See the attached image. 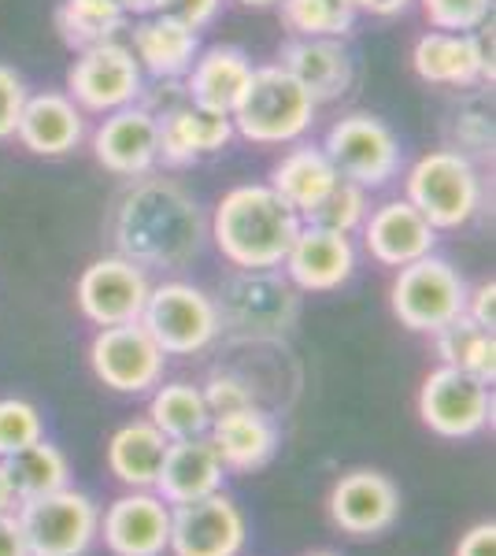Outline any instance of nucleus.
Wrapping results in <instances>:
<instances>
[{
    "label": "nucleus",
    "instance_id": "obj_21",
    "mask_svg": "<svg viewBox=\"0 0 496 556\" xmlns=\"http://www.w3.org/2000/svg\"><path fill=\"white\" fill-rule=\"evenodd\" d=\"M278 67L315 97V104L341 101L356 86V56L345 38H290L278 49Z\"/></svg>",
    "mask_w": 496,
    "mask_h": 556
},
{
    "label": "nucleus",
    "instance_id": "obj_10",
    "mask_svg": "<svg viewBox=\"0 0 496 556\" xmlns=\"http://www.w3.org/2000/svg\"><path fill=\"white\" fill-rule=\"evenodd\" d=\"M63 93L82 108L86 115L119 112V108L141 101V93H145V71L133 60L130 45L115 38L78 52L75 64L67 67V89Z\"/></svg>",
    "mask_w": 496,
    "mask_h": 556
},
{
    "label": "nucleus",
    "instance_id": "obj_3",
    "mask_svg": "<svg viewBox=\"0 0 496 556\" xmlns=\"http://www.w3.org/2000/svg\"><path fill=\"white\" fill-rule=\"evenodd\" d=\"M219 327L249 342H278L301 319V290L285 278L282 267L245 271L230 267L212 293Z\"/></svg>",
    "mask_w": 496,
    "mask_h": 556
},
{
    "label": "nucleus",
    "instance_id": "obj_45",
    "mask_svg": "<svg viewBox=\"0 0 496 556\" xmlns=\"http://www.w3.org/2000/svg\"><path fill=\"white\" fill-rule=\"evenodd\" d=\"M20 505H23V497H20V490H15L12 471H8V464L0 460V513H15Z\"/></svg>",
    "mask_w": 496,
    "mask_h": 556
},
{
    "label": "nucleus",
    "instance_id": "obj_23",
    "mask_svg": "<svg viewBox=\"0 0 496 556\" xmlns=\"http://www.w3.org/2000/svg\"><path fill=\"white\" fill-rule=\"evenodd\" d=\"M238 138L230 115L212 112L193 101L178 104L160 119V164L164 167H193L204 156H215Z\"/></svg>",
    "mask_w": 496,
    "mask_h": 556
},
{
    "label": "nucleus",
    "instance_id": "obj_42",
    "mask_svg": "<svg viewBox=\"0 0 496 556\" xmlns=\"http://www.w3.org/2000/svg\"><path fill=\"white\" fill-rule=\"evenodd\" d=\"M219 8H222V0H170V4H167V15L182 20L186 26H193V30H204V26H212V23H215Z\"/></svg>",
    "mask_w": 496,
    "mask_h": 556
},
{
    "label": "nucleus",
    "instance_id": "obj_22",
    "mask_svg": "<svg viewBox=\"0 0 496 556\" xmlns=\"http://www.w3.org/2000/svg\"><path fill=\"white\" fill-rule=\"evenodd\" d=\"M20 146L34 156L56 160L75 152L86 141V112L71 101L63 89H44L30 93L20 115V130H15Z\"/></svg>",
    "mask_w": 496,
    "mask_h": 556
},
{
    "label": "nucleus",
    "instance_id": "obj_36",
    "mask_svg": "<svg viewBox=\"0 0 496 556\" xmlns=\"http://www.w3.org/2000/svg\"><path fill=\"white\" fill-rule=\"evenodd\" d=\"M448 134H453V146L463 156H489L493 152V104L485 93H471L448 119Z\"/></svg>",
    "mask_w": 496,
    "mask_h": 556
},
{
    "label": "nucleus",
    "instance_id": "obj_30",
    "mask_svg": "<svg viewBox=\"0 0 496 556\" xmlns=\"http://www.w3.org/2000/svg\"><path fill=\"white\" fill-rule=\"evenodd\" d=\"M149 424L164 430L167 442L201 438L212 427V412L204 405L201 386L193 382H160L149 397Z\"/></svg>",
    "mask_w": 496,
    "mask_h": 556
},
{
    "label": "nucleus",
    "instance_id": "obj_6",
    "mask_svg": "<svg viewBox=\"0 0 496 556\" xmlns=\"http://www.w3.org/2000/svg\"><path fill=\"white\" fill-rule=\"evenodd\" d=\"M322 152L330 156L333 172L364 186L367 193L385 190L404 172L400 138L374 112H348L333 119L327 138H322Z\"/></svg>",
    "mask_w": 496,
    "mask_h": 556
},
{
    "label": "nucleus",
    "instance_id": "obj_20",
    "mask_svg": "<svg viewBox=\"0 0 496 556\" xmlns=\"http://www.w3.org/2000/svg\"><path fill=\"white\" fill-rule=\"evenodd\" d=\"M364 249L374 264L382 267H408L415 260L430 256L437 249V230L422 219V212L411 201L396 197V201L371 204L364 219Z\"/></svg>",
    "mask_w": 496,
    "mask_h": 556
},
{
    "label": "nucleus",
    "instance_id": "obj_15",
    "mask_svg": "<svg viewBox=\"0 0 496 556\" xmlns=\"http://www.w3.org/2000/svg\"><path fill=\"white\" fill-rule=\"evenodd\" d=\"M249 523L227 493H207L189 505H170V542L175 556H241Z\"/></svg>",
    "mask_w": 496,
    "mask_h": 556
},
{
    "label": "nucleus",
    "instance_id": "obj_31",
    "mask_svg": "<svg viewBox=\"0 0 496 556\" xmlns=\"http://www.w3.org/2000/svg\"><path fill=\"white\" fill-rule=\"evenodd\" d=\"M434 349L445 367H459V371L474 375V379L489 382L496 379V338L493 330H482L474 319L459 316L448 327L434 330Z\"/></svg>",
    "mask_w": 496,
    "mask_h": 556
},
{
    "label": "nucleus",
    "instance_id": "obj_5",
    "mask_svg": "<svg viewBox=\"0 0 496 556\" xmlns=\"http://www.w3.org/2000/svg\"><path fill=\"white\" fill-rule=\"evenodd\" d=\"M404 201L422 212L437 230H463L482 212L485 182L478 160L456 149H430L404 172Z\"/></svg>",
    "mask_w": 496,
    "mask_h": 556
},
{
    "label": "nucleus",
    "instance_id": "obj_18",
    "mask_svg": "<svg viewBox=\"0 0 496 556\" xmlns=\"http://www.w3.org/2000/svg\"><path fill=\"white\" fill-rule=\"evenodd\" d=\"M112 556H164L170 542V505L156 490H126L101 516Z\"/></svg>",
    "mask_w": 496,
    "mask_h": 556
},
{
    "label": "nucleus",
    "instance_id": "obj_37",
    "mask_svg": "<svg viewBox=\"0 0 496 556\" xmlns=\"http://www.w3.org/2000/svg\"><path fill=\"white\" fill-rule=\"evenodd\" d=\"M44 438V419L26 397H0V460Z\"/></svg>",
    "mask_w": 496,
    "mask_h": 556
},
{
    "label": "nucleus",
    "instance_id": "obj_8",
    "mask_svg": "<svg viewBox=\"0 0 496 556\" xmlns=\"http://www.w3.org/2000/svg\"><path fill=\"white\" fill-rule=\"evenodd\" d=\"M138 323L167 356H196L212 349L222 334L212 293L182 282V278L152 286Z\"/></svg>",
    "mask_w": 496,
    "mask_h": 556
},
{
    "label": "nucleus",
    "instance_id": "obj_34",
    "mask_svg": "<svg viewBox=\"0 0 496 556\" xmlns=\"http://www.w3.org/2000/svg\"><path fill=\"white\" fill-rule=\"evenodd\" d=\"M278 15L290 38H348L359 12L348 0H278Z\"/></svg>",
    "mask_w": 496,
    "mask_h": 556
},
{
    "label": "nucleus",
    "instance_id": "obj_14",
    "mask_svg": "<svg viewBox=\"0 0 496 556\" xmlns=\"http://www.w3.org/2000/svg\"><path fill=\"white\" fill-rule=\"evenodd\" d=\"M149 271L130 264L126 256H101L78 275L75 301L78 312L93 327H119V323H138L141 308L149 301Z\"/></svg>",
    "mask_w": 496,
    "mask_h": 556
},
{
    "label": "nucleus",
    "instance_id": "obj_38",
    "mask_svg": "<svg viewBox=\"0 0 496 556\" xmlns=\"http://www.w3.org/2000/svg\"><path fill=\"white\" fill-rule=\"evenodd\" d=\"M415 4L434 30L448 34H474L493 15V0H415Z\"/></svg>",
    "mask_w": 496,
    "mask_h": 556
},
{
    "label": "nucleus",
    "instance_id": "obj_47",
    "mask_svg": "<svg viewBox=\"0 0 496 556\" xmlns=\"http://www.w3.org/2000/svg\"><path fill=\"white\" fill-rule=\"evenodd\" d=\"M167 4L170 0H123V12H126V20L130 15H156V12H167Z\"/></svg>",
    "mask_w": 496,
    "mask_h": 556
},
{
    "label": "nucleus",
    "instance_id": "obj_7",
    "mask_svg": "<svg viewBox=\"0 0 496 556\" xmlns=\"http://www.w3.org/2000/svg\"><path fill=\"white\" fill-rule=\"evenodd\" d=\"M390 308L400 327L415 334H434L463 316L467 308V278L453 260L430 253L408 267H396L390 286Z\"/></svg>",
    "mask_w": 496,
    "mask_h": 556
},
{
    "label": "nucleus",
    "instance_id": "obj_12",
    "mask_svg": "<svg viewBox=\"0 0 496 556\" xmlns=\"http://www.w3.org/2000/svg\"><path fill=\"white\" fill-rule=\"evenodd\" d=\"M89 367L97 382L126 397L152 393L164 382L167 353L152 342V334L141 323H119V327H101L89 342Z\"/></svg>",
    "mask_w": 496,
    "mask_h": 556
},
{
    "label": "nucleus",
    "instance_id": "obj_13",
    "mask_svg": "<svg viewBox=\"0 0 496 556\" xmlns=\"http://www.w3.org/2000/svg\"><path fill=\"white\" fill-rule=\"evenodd\" d=\"M411 71L427 86H493V23L478 26L474 34L427 30L411 45Z\"/></svg>",
    "mask_w": 496,
    "mask_h": 556
},
{
    "label": "nucleus",
    "instance_id": "obj_43",
    "mask_svg": "<svg viewBox=\"0 0 496 556\" xmlns=\"http://www.w3.org/2000/svg\"><path fill=\"white\" fill-rule=\"evenodd\" d=\"M456 556H496V523H478L456 545Z\"/></svg>",
    "mask_w": 496,
    "mask_h": 556
},
{
    "label": "nucleus",
    "instance_id": "obj_46",
    "mask_svg": "<svg viewBox=\"0 0 496 556\" xmlns=\"http://www.w3.org/2000/svg\"><path fill=\"white\" fill-rule=\"evenodd\" d=\"M415 8V0H374L371 15L374 20H396V15H408Z\"/></svg>",
    "mask_w": 496,
    "mask_h": 556
},
{
    "label": "nucleus",
    "instance_id": "obj_49",
    "mask_svg": "<svg viewBox=\"0 0 496 556\" xmlns=\"http://www.w3.org/2000/svg\"><path fill=\"white\" fill-rule=\"evenodd\" d=\"M308 556H338V553H308Z\"/></svg>",
    "mask_w": 496,
    "mask_h": 556
},
{
    "label": "nucleus",
    "instance_id": "obj_24",
    "mask_svg": "<svg viewBox=\"0 0 496 556\" xmlns=\"http://www.w3.org/2000/svg\"><path fill=\"white\" fill-rule=\"evenodd\" d=\"M207 442L215 445V453H219L227 471H256L278 453L282 430H278L270 412H264L259 405H249V408L227 412V416H212Z\"/></svg>",
    "mask_w": 496,
    "mask_h": 556
},
{
    "label": "nucleus",
    "instance_id": "obj_39",
    "mask_svg": "<svg viewBox=\"0 0 496 556\" xmlns=\"http://www.w3.org/2000/svg\"><path fill=\"white\" fill-rule=\"evenodd\" d=\"M201 393L212 416H227V412L256 405V393H252L249 379H241V375H233V371H212L204 379Z\"/></svg>",
    "mask_w": 496,
    "mask_h": 556
},
{
    "label": "nucleus",
    "instance_id": "obj_19",
    "mask_svg": "<svg viewBox=\"0 0 496 556\" xmlns=\"http://www.w3.org/2000/svg\"><path fill=\"white\" fill-rule=\"evenodd\" d=\"M359 253L352 235H338L327 227H311L304 223L301 235L293 238L290 253L282 260L285 278L301 293H333L356 275Z\"/></svg>",
    "mask_w": 496,
    "mask_h": 556
},
{
    "label": "nucleus",
    "instance_id": "obj_29",
    "mask_svg": "<svg viewBox=\"0 0 496 556\" xmlns=\"http://www.w3.org/2000/svg\"><path fill=\"white\" fill-rule=\"evenodd\" d=\"M167 438L149 419L123 424L107 442V471L123 482L126 490H152L160 475V464L167 456Z\"/></svg>",
    "mask_w": 496,
    "mask_h": 556
},
{
    "label": "nucleus",
    "instance_id": "obj_9",
    "mask_svg": "<svg viewBox=\"0 0 496 556\" xmlns=\"http://www.w3.org/2000/svg\"><path fill=\"white\" fill-rule=\"evenodd\" d=\"M30 556H86L101 538V508L82 490L63 486L49 497L23 501L15 508Z\"/></svg>",
    "mask_w": 496,
    "mask_h": 556
},
{
    "label": "nucleus",
    "instance_id": "obj_4",
    "mask_svg": "<svg viewBox=\"0 0 496 556\" xmlns=\"http://www.w3.org/2000/svg\"><path fill=\"white\" fill-rule=\"evenodd\" d=\"M319 104L285 67L267 64L252 67V78L241 93V101L233 104L230 123L233 134L245 138L249 146H293L304 141V134L315 127Z\"/></svg>",
    "mask_w": 496,
    "mask_h": 556
},
{
    "label": "nucleus",
    "instance_id": "obj_1",
    "mask_svg": "<svg viewBox=\"0 0 496 556\" xmlns=\"http://www.w3.org/2000/svg\"><path fill=\"white\" fill-rule=\"evenodd\" d=\"M115 253L145 271H178L201 256L207 215L182 182L164 175L130 178L107 219Z\"/></svg>",
    "mask_w": 496,
    "mask_h": 556
},
{
    "label": "nucleus",
    "instance_id": "obj_27",
    "mask_svg": "<svg viewBox=\"0 0 496 556\" xmlns=\"http://www.w3.org/2000/svg\"><path fill=\"white\" fill-rule=\"evenodd\" d=\"M252 78V60L238 45H207L186 71V93L193 104L230 115Z\"/></svg>",
    "mask_w": 496,
    "mask_h": 556
},
{
    "label": "nucleus",
    "instance_id": "obj_17",
    "mask_svg": "<svg viewBox=\"0 0 496 556\" xmlns=\"http://www.w3.org/2000/svg\"><path fill=\"white\" fill-rule=\"evenodd\" d=\"M330 519L341 534L378 538L400 519V490L390 475L356 468L333 482Z\"/></svg>",
    "mask_w": 496,
    "mask_h": 556
},
{
    "label": "nucleus",
    "instance_id": "obj_40",
    "mask_svg": "<svg viewBox=\"0 0 496 556\" xmlns=\"http://www.w3.org/2000/svg\"><path fill=\"white\" fill-rule=\"evenodd\" d=\"M26 97H30V89H26L20 71L0 64V141H12L15 138Z\"/></svg>",
    "mask_w": 496,
    "mask_h": 556
},
{
    "label": "nucleus",
    "instance_id": "obj_41",
    "mask_svg": "<svg viewBox=\"0 0 496 556\" xmlns=\"http://www.w3.org/2000/svg\"><path fill=\"white\" fill-rule=\"evenodd\" d=\"M467 319H474L482 330L496 327V282L493 278H482L478 286H467Z\"/></svg>",
    "mask_w": 496,
    "mask_h": 556
},
{
    "label": "nucleus",
    "instance_id": "obj_44",
    "mask_svg": "<svg viewBox=\"0 0 496 556\" xmlns=\"http://www.w3.org/2000/svg\"><path fill=\"white\" fill-rule=\"evenodd\" d=\"M0 556H30L26 553V538L15 513H0Z\"/></svg>",
    "mask_w": 496,
    "mask_h": 556
},
{
    "label": "nucleus",
    "instance_id": "obj_33",
    "mask_svg": "<svg viewBox=\"0 0 496 556\" xmlns=\"http://www.w3.org/2000/svg\"><path fill=\"white\" fill-rule=\"evenodd\" d=\"M8 471L15 479V490H20L23 501H34V497H49L63 486H71V464L63 456L60 445L44 442L38 438L34 445H26L15 456H8Z\"/></svg>",
    "mask_w": 496,
    "mask_h": 556
},
{
    "label": "nucleus",
    "instance_id": "obj_35",
    "mask_svg": "<svg viewBox=\"0 0 496 556\" xmlns=\"http://www.w3.org/2000/svg\"><path fill=\"white\" fill-rule=\"evenodd\" d=\"M367 212H371V193H367L364 186L348 182V178H338V186L322 197L319 208H315L304 223L338 230V235H356V230L364 227Z\"/></svg>",
    "mask_w": 496,
    "mask_h": 556
},
{
    "label": "nucleus",
    "instance_id": "obj_32",
    "mask_svg": "<svg viewBox=\"0 0 496 556\" xmlns=\"http://www.w3.org/2000/svg\"><path fill=\"white\" fill-rule=\"evenodd\" d=\"M56 34L67 49L82 52L93 49V45L115 41L119 30L126 26V12L107 0H60L56 8Z\"/></svg>",
    "mask_w": 496,
    "mask_h": 556
},
{
    "label": "nucleus",
    "instance_id": "obj_25",
    "mask_svg": "<svg viewBox=\"0 0 496 556\" xmlns=\"http://www.w3.org/2000/svg\"><path fill=\"white\" fill-rule=\"evenodd\" d=\"M130 52L145 71V78H186V71L201 52V30L167 12L141 15L130 30Z\"/></svg>",
    "mask_w": 496,
    "mask_h": 556
},
{
    "label": "nucleus",
    "instance_id": "obj_16",
    "mask_svg": "<svg viewBox=\"0 0 496 556\" xmlns=\"http://www.w3.org/2000/svg\"><path fill=\"white\" fill-rule=\"evenodd\" d=\"M93 160L107 175L145 178L160 164V119L141 104L101 115L93 130Z\"/></svg>",
    "mask_w": 496,
    "mask_h": 556
},
{
    "label": "nucleus",
    "instance_id": "obj_26",
    "mask_svg": "<svg viewBox=\"0 0 496 556\" xmlns=\"http://www.w3.org/2000/svg\"><path fill=\"white\" fill-rule=\"evenodd\" d=\"M222 468L215 445L201 438H182V442H170L167 456L160 464V475L152 482V490L167 501V505H189V501H201L207 493L222 490Z\"/></svg>",
    "mask_w": 496,
    "mask_h": 556
},
{
    "label": "nucleus",
    "instance_id": "obj_48",
    "mask_svg": "<svg viewBox=\"0 0 496 556\" xmlns=\"http://www.w3.org/2000/svg\"><path fill=\"white\" fill-rule=\"evenodd\" d=\"M241 8H256V12H264V8H278V0H238Z\"/></svg>",
    "mask_w": 496,
    "mask_h": 556
},
{
    "label": "nucleus",
    "instance_id": "obj_11",
    "mask_svg": "<svg viewBox=\"0 0 496 556\" xmlns=\"http://www.w3.org/2000/svg\"><path fill=\"white\" fill-rule=\"evenodd\" d=\"M419 419L448 442L482 434L493 424V386L441 364L419 386Z\"/></svg>",
    "mask_w": 496,
    "mask_h": 556
},
{
    "label": "nucleus",
    "instance_id": "obj_28",
    "mask_svg": "<svg viewBox=\"0 0 496 556\" xmlns=\"http://www.w3.org/2000/svg\"><path fill=\"white\" fill-rule=\"evenodd\" d=\"M338 172H333L330 156L322 146L311 141H293V149H285L278 156V164L270 167V190L282 197L290 208L301 215V223L319 208V201L338 186Z\"/></svg>",
    "mask_w": 496,
    "mask_h": 556
},
{
    "label": "nucleus",
    "instance_id": "obj_2",
    "mask_svg": "<svg viewBox=\"0 0 496 556\" xmlns=\"http://www.w3.org/2000/svg\"><path fill=\"white\" fill-rule=\"evenodd\" d=\"M301 227V215L267 182H245L219 197L207 219V238L230 267L264 271V267H282Z\"/></svg>",
    "mask_w": 496,
    "mask_h": 556
},
{
    "label": "nucleus",
    "instance_id": "obj_50",
    "mask_svg": "<svg viewBox=\"0 0 496 556\" xmlns=\"http://www.w3.org/2000/svg\"><path fill=\"white\" fill-rule=\"evenodd\" d=\"M107 4H115V8H123V0H107Z\"/></svg>",
    "mask_w": 496,
    "mask_h": 556
}]
</instances>
